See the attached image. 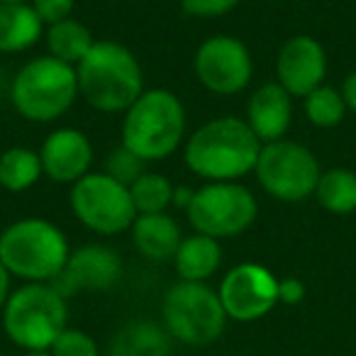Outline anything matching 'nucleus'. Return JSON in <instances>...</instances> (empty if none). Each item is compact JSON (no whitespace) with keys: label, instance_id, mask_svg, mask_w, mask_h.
<instances>
[{"label":"nucleus","instance_id":"obj_4","mask_svg":"<svg viewBox=\"0 0 356 356\" xmlns=\"http://www.w3.org/2000/svg\"><path fill=\"white\" fill-rule=\"evenodd\" d=\"M186 108L176 93L149 88L122 118V147L147 163L168 159L184 142Z\"/></svg>","mask_w":356,"mask_h":356},{"label":"nucleus","instance_id":"obj_24","mask_svg":"<svg viewBox=\"0 0 356 356\" xmlns=\"http://www.w3.org/2000/svg\"><path fill=\"white\" fill-rule=\"evenodd\" d=\"M129 195L137 215H154V213H166L168 205L173 203L176 188L166 176L154 171H144L142 176L129 186Z\"/></svg>","mask_w":356,"mask_h":356},{"label":"nucleus","instance_id":"obj_28","mask_svg":"<svg viewBox=\"0 0 356 356\" xmlns=\"http://www.w3.org/2000/svg\"><path fill=\"white\" fill-rule=\"evenodd\" d=\"M30 6L35 8L42 25L51 27V25H56V22H64V20H69V17H74L76 0H32Z\"/></svg>","mask_w":356,"mask_h":356},{"label":"nucleus","instance_id":"obj_30","mask_svg":"<svg viewBox=\"0 0 356 356\" xmlns=\"http://www.w3.org/2000/svg\"><path fill=\"white\" fill-rule=\"evenodd\" d=\"M302 298H305V286L298 278H283V281H278V302L296 305Z\"/></svg>","mask_w":356,"mask_h":356},{"label":"nucleus","instance_id":"obj_19","mask_svg":"<svg viewBox=\"0 0 356 356\" xmlns=\"http://www.w3.org/2000/svg\"><path fill=\"white\" fill-rule=\"evenodd\" d=\"M222 264V247L220 239H213L208 234L193 232L191 237H184L173 257V266L181 281L205 283L215 276V271Z\"/></svg>","mask_w":356,"mask_h":356},{"label":"nucleus","instance_id":"obj_23","mask_svg":"<svg viewBox=\"0 0 356 356\" xmlns=\"http://www.w3.org/2000/svg\"><path fill=\"white\" fill-rule=\"evenodd\" d=\"M315 195L327 213L349 215L356 210V173L349 168H330L317 181Z\"/></svg>","mask_w":356,"mask_h":356},{"label":"nucleus","instance_id":"obj_29","mask_svg":"<svg viewBox=\"0 0 356 356\" xmlns=\"http://www.w3.org/2000/svg\"><path fill=\"white\" fill-rule=\"evenodd\" d=\"M239 6V0H181L186 15L210 20V17H222Z\"/></svg>","mask_w":356,"mask_h":356},{"label":"nucleus","instance_id":"obj_14","mask_svg":"<svg viewBox=\"0 0 356 356\" xmlns=\"http://www.w3.org/2000/svg\"><path fill=\"white\" fill-rule=\"evenodd\" d=\"M40 159L44 176L54 184H71L81 181L90 173L93 166V144L81 129L59 127L42 142Z\"/></svg>","mask_w":356,"mask_h":356},{"label":"nucleus","instance_id":"obj_13","mask_svg":"<svg viewBox=\"0 0 356 356\" xmlns=\"http://www.w3.org/2000/svg\"><path fill=\"white\" fill-rule=\"evenodd\" d=\"M122 278V259L105 244H86L71 252L64 271L51 286L69 300L81 293H105Z\"/></svg>","mask_w":356,"mask_h":356},{"label":"nucleus","instance_id":"obj_17","mask_svg":"<svg viewBox=\"0 0 356 356\" xmlns=\"http://www.w3.org/2000/svg\"><path fill=\"white\" fill-rule=\"evenodd\" d=\"M132 242L137 252L149 261H173L184 234L178 222L168 213L137 215L132 225Z\"/></svg>","mask_w":356,"mask_h":356},{"label":"nucleus","instance_id":"obj_1","mask_svg":"<svg viewBox=\"0 0 356 356\" xmlns=\"http://www.w3.org/2000/svg\"><path fill=\"white\" fill-rule=\"evenodd\" d=\"M261 147L247 120L215 118L191 134L184 159L186 166L208 184L239 181L257 168Z\"/></svg>","mask_w":356,"mask_h":356},{"label":"nucleus","instance_id":"obj_27","mask_svg":"<svg viewBox=\"0 0 356 356\" xmlns=\"http://www.w3.org/2000/svg\"><path fill=\"white\" fill-rule=\"evenodd\" d=\"M51 356H98V344L83 330L66 327L49 349Z\"/></svg>","mask_w":356,"mask_h":356},{"label":"nucleus","instance_id":"obj_32","mask_svg":"<svg viewBox=\"0 0 356 356\" xmlns=\"http://www.w3.org/2000/svg\"><path fill=\"white\" fill-rule=\"evenodd\" d=\"M341 95H344L346 108H351L356 113V74H351L349 79L344 81V88H341Z\"/></svg>","mask_w":356,"mask_h":356},{"label":"nucleus","instance_id":"obj_31","mask_svg":"<svg viewBox=\"0 0 356 356\" xmlns=\"http://www.w3.org/2000/svg\"><path fill=\"white\" fill-rule=\"evenodd\" d=\"M10 273H8V268L3 266V261H0V312H3V307H6L8 298H10Z\"/></svg>","mask_w":356,"mask_h":356},{"label":"nucleus","instance_id":"obj_3","mask_svg":"<svg viewBox=\"0 0 356 356\" xmlns=\"http://www.w3.org/2000/svg\"><path fill=\"white\" fill-rule=\"evenodd\" d=\"M69 257L64 229L44 218H22L0 232V261L25 283H54Z\"/></svg>","mask_w":356,"mask_h":356},{"label":"nucleus","instance_id":"obj_33","mask_svg":"<svg viewBox=\"0 0 356 356\" xmlns=\"http://www.w3.org/2000/svg\"><path fill=\"white\" fill-rule=\"evenodd\" d=\"M22 356H51L49 351H25Z\"/></svg>","mask_w":356,"mask_h":356},{"label":"nucleus","instance_id":"obj_22","mask_svg":"<svg viewBox=\"0 0 356 356\" xmlns=\"http://www.w3.org/2000/svg\"><path fill=\"white\" fill-rule=\"evenodd\" d=\"M44 37H47V47H49V54L71 66H79L81 59L95 44L93 32L83 22L76 20V17H69V20L47 27Z\"/></svg>","mask_w":356,"mask_h":356},{"label":"nucleus","instance_id":"obj_5","mask_svg":"<svg viewBox=\"0 0 356 356\" xmlns=\"http://www.w3.org/2000/svg\"><path fill=\"white\" fill-rule=\"evenodd\" d=\"M8 339L25 351H49L66 330L69 305L51 283H25L10 293L3 307Z\"/></svg>","mask_w":356,"mask_h":356},{"label":"nucleus","instance_id":"obj_16","mask_svg":"<svg viewBox=\"0 0 356 356\" xmlns=\"http://www.w3.org/2000/svg\"><path fill=\"white\" fill-rule=\"evenodd\" d=\"M293 95L281 83H266L254 90L247 105V122L261 144L283 139L293 120Z\"/></svg>","mask_w":356,"mask_h":356},{"label":"nucleus","instance_id":"obj_12","mask_svg":"<svg viewBox=\"0 0 356 356\" xmlns=\"http://www.w3.org/2000/svg\"><path fill=\"white\" fill-rule=\"evenodd\" d=\"M218 296L229 320H261L278 302V278L261 264L244 261L225 273Z\"/></svg>","mask_w":356,"mask_h":356},{"label":"nucleus","instance_id":"obj_8","mask_svg":"<svg viewBox=\"0 0 356 356\" xmlns=\"http://www.w3.org/2000/svg\"><path fill=\"white\" fill-rule=\"evenodd\" d=\"M257 198L237 181H213L193 191L188 208V222L198 234L213 239H227L247 232L257 220Z\"/></svg>","mask_w":356,"mask_h":356},{"label":"nucleus","instance_id":"obj_7","mask_svg":"<svg viewBox=\"0 0 356 356\" xmlns=\"http://www.w3.org/2000/svg\"><path fill=\"white\" fill-rule=\"evenodd\" d=\"M161 315L171 339L188 346H208L218 341L229 320L218 291L208 283L193 281H178L168 288Z\"/></svg>","mask_w":356,"mask_h":356},{"label":"nucleus","instance_id":"obj_11","mask_svg":"<svg viewBox=\"0 0 356 356\" xmlns=\"http://www.w3.org/2000/svg\"><path fill=\"white\" fill-rule=\"evenodd\" d=\"M195 76L213 95H234L252 81V51L242 40L229 35L208 37L195 51Z\"/></svg>","mask_w":356,"mask_h":356},{"label":"nucleus","instance_id":"obj_20","mask_svg":"<svg viewBox=\"0 0 356 356\" xmlns=\"http://www.w3.org/2000/svg\"><path fill=\"white\" fill-rule=\"evenodd\" d=\"M171 334L166 327L149 320H134L124 325L110 341L108 356H168Z\"/></svg>","mask_w":356,"mask_h":356},{"label":"nucleus","instance_id":"obj_2","mask_svg":"<svg viewBox=\"0 0 356 356\" xmlns=\"http://www.w3.org/2000/svg\"><path fill=\"white\" fill-rule=\"evenodd\" d=\"M79 95L98 113H127L144 93V76L137 56L113 40H95L76 66Z\"/></svg>","mask_w":356,"mask_h":356},{"label":"nucleus","instance_id":"obj_15","mask_svg":"<svg viewBox=\"0 0 356 356\" xmlns=\"http://www.w3.org/2000/svg\"><path fill=\"white\" fill-rule=\"evenodd\" d=\"M327 71L325 49L312 37H291L281 47L276 59L278 83L298 98H307L315 88L322 86Z\"/></svg>","mask_w":356,"mask_h":356},{"label":"nucleus","instance_id":"obj_9","mask_svg":"<svg viewBox=\"0 0 356 356\" xmlns=\"http://www.w3.org/2000/svg\"><path fill=\"white\" fill-rule=\"evenodd\" d=\"M71 213L83 227L100 237H115L132 229L137 220L129 188L108 173H88L71 186Z\"/></svg>","mask_w":356,"mask_h":356},{"label":"nucleus","instance_id":"obj_6","mask_svg":"<svg viewBox=\"0 0 356 356\" xmlns=\"http://www.w3.org/2000/svg\"><path fill=\"white\" fill-rule=\"evenodd\" d=\"M79 95L76 66L51 54L27 61L10 86V100L17 115L30 122H54L71 110Z\"/></svg>","mask_w":356,"mask_h":356},{"label":"nucleus","instance_id":"obj_34","mask_svg":"<svg viewBox=\"0 0 356 356\" xmlns=\"http://www.w3.org/2000/svg\"><path fill=\"white\" fill-rule=\"evenodd\" d=\"M0 3H32V0H0Z\"/></svg>","mask_w":356,"mask_h":356},{"label":"nucleus","instance_id":"obj_25","mask_svg":"<svg viewBox=\"0 0 356 356\" xmlns=\"http://www.w3.org/2000/svg\"><path fill=\"white\" fill-rule=\"evenodd\" d=\"M344 95L330 86H320L305 98V115L315 127H334L344 120Z\"/></svg>","mask_w":356,"mask_h":356},{"label":"nucleus","instance_id":"obj_10","mask_svg":"<svg viewBox=\"0 0 356 356\" xmlns=\"http://www.w3.org/2000/svg\"><path fill=\"white\" fill-rule=\"evenodd\" d=\"M254 171L261 188L286 203H298L312 195L322 176L320 163L310 149L288 139L264 144Z\"/></svg>","mask_w":356,"mask_h":356},{"label":"nucleus","instance_id":"obj_26","mask_svg":"<svg viewBox=\"0 0 356 356\" xmlns=\"http://www.w3.org/2000/svg\"><path fill=\"white\" fill-rule=\"evenodd\" d=\"M144 171H147V161L139 159L137 154H132L127 147H122V144L108 154V159H105V168H103V173H108L110 178L120 181V184L127 186V188L137 181L139 176H142Z\"/></svg>","mask_w":356,"mask_h":356},{"label":"nucleus","instance_id":"obj_21","mask_svg":"<svg viewBox=\"0 0 356 356\" xmlns=\"http://www.w3.org/2000/svg\"><path fill=\"white\" fill-rule=\"evenodd\" d=\"M44 176L40 152L30 147H10L0 154V188L25 193Z\"/></svg>","mask_w":356,"mask_h":356},{"label":"nucleus","instance_id":"obj_18","mask_svg":"<svg viewBox=\"0 0 356 356\" xmlns=\"http://www.w3.org/2000/svg\"><path fill=\"white\" fill-rule=\"evenodd\" d=\"M44 25L30 3H0V54H20L35 47Z\"/></svg>","mask_w":356,"mask_h":356}]
</instances>
